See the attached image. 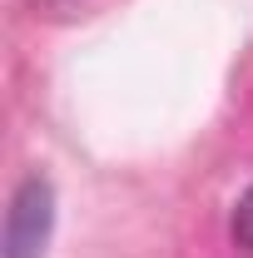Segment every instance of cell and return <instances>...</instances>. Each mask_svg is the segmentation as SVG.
<instances>
[{"label": "cell", "instance_id": "1", "mask_svg": "<svg viewBox=\"0 0 253 258\" xmlns=\"http://www.w3.org/2000/svg\"><path fill=\"white\" fill-rule=\"evenodd\" d=\"M50 228H55V189L45 174H30L15 199H10V214H5V258H45L50 243Z\"/></svg>", "mask_w": 253, "mask_h": 258}, {"label": "cell", "instance_id": "2", "mask_svg": "<svg viewBox=\"0 0 253 258\" xmlns=\"http://www.w3.org/2000/svg\"><path fill=\"white\" fill-rule=\"evenodd\" d=\"M233 238H238L243 248H253V184L243 189V199L233 204Z\"/></svg>", "mask_w": 253, "mask_h": 258}]
</instances>
